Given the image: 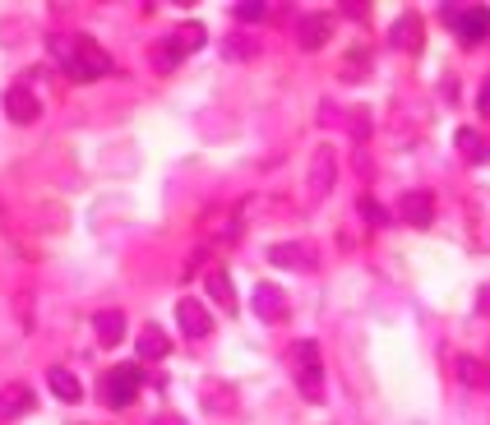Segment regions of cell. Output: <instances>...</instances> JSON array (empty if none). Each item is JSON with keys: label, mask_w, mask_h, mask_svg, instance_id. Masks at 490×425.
I'll return each instance as SVG.
<instances>
[{"label": "cell", "mask_w": 490, "mask_h": 425, "mask_svg": "<svg viewBox=\"0 0 490 425\" xmlns=\"http://www.w3.org/2000/svg\"><path fill=\"white\" fill-rule=\"evenodd\" d=\"M51 56H56L65 65V74L79 79V84L112 74V56H106L93 38H65V33H56V38H51Z\"/></svg>", "instance_id": "1"}, {"label": "cell", "mask_w": 490, "mask_h": 425, "mask_svg": "<svg viewBox=\"0 0 490 425\" xmlns=\"http://www.w3.org/2000/svg\"><path fill=\"white\" fill-rule=\"evenodd\" d=\"M477 314H490V282L477 291Z\"/></svg>", "instance_id": "27"}, {"label": "cell", "mask_w": 490, "mask_h": 425, "mask_svg": "<svg viewBox=\"0 0 490 425\" xmlns=\"http://www.w3.org/2000/svg\"><path fill=\"white\" fill-rule=\"evenodd\" d=\"M46 384H51V393H56L61 403H79V397H84V388H79V379L70 375L65 365H56V370H46Z\"/></svg>", "instance_id": "16"}, {"label": "cell", "mask_w": 490, "mask_h": 425, "mask_svg": "<svg viewBox=\"0 0 490 425\" xmlns=\"http://www.w3.org/2000/svg\"><path fill=\"white\" fill-rule=\"evenodd\" d=\"M153 425H190V421L176 416V412H162V416H153Z\"/></svg>", "instance_id": "29"}, {"label": "cell", "mask_w": 490, "mask_h": 425, "mask_svg": "<svg viewBox=\"0 0 490 425\" xmlns=\"http://www.w3.org/2000/svg\"><path fill=\"white\" fill-rule=\"evenodd\" d=\"M268 263H278V269H296V273H315L319 254H315L310 241H278V246H268Z\"/></svg>", "instance_id": "6"}, {"label": "cell", "mask_w": 490, "mask_h": 425, "mask_svg": "<svg viewBox=\"0 0 490 425\" xmlns=\"http://www.w3.org/2000/svg\"><path fill=\"white\" fill-rule=\"evenodd\" d=\"M208 296H213L217 305H227V314L236 310V287H232V278H227L223 269H213V273H208Z\"/></svg>", "instance_id": "19"}, {"label": "cell", "mask_w": 490, "mask_h": 425, "mask_svg": "<svg viewBox=\"0 0 490 425\" xmlns=\"http://www.w3.org/2000/svg\"><path fill=\"white\" fill-rule=\"evenodd\" d=\"M444 23L468 46H477V42L490 38V10L486 5H468V10H462V5H444Z\"/></svg>", "instance_id": "3"}, {"label": "cell", "mask_w": 490, "mask_h": 425, "mask_svg": "<svg viewBox=\"0 0 490 425\" xmlns=\"http://www.w3.org/2000/svg\"><path fill=\"white\" fill-rule=\"evenodd\" d=\"M139 384H144L139 365H116V370H106V375H102L97 393H102L106 407H130L134 397H139Z\"/></svg>", "instance_id": "2"}, {"label": "cell", "mask_w": 490, "mask_h": 425, "mask_svg": "<svg viewBox=\"0 0 490 425\" xmlns=\"http://www.w3.org/2000/svg\"><path fill=\"white\" fill-rule=\"evenodd\" d=\"M453 144H458V153L468 157V162H486V157H490V144L477 135V129H468V125H462L458 135H453Z\"/></svg>", "instance_id": "17"}, {"label": "cell", "mask_w": 490, "mask_h": 425, "mask_svg": "<svg viewBox=\"0 0 490 425\" xmlns=\"http://www.w3.org/2000/svg\"><path fill=\"white\" fill-rule=\"evenodd\" d=\"M23 412H33V393L23 388V384H10V388H0V421H14Z\"/></svg>", "instance_id": "14"}, {"label": "cell", "mask_w": 490, "mask_h": 425, "mask_svg": "<svg viewBox=\"0 0 490 425\" xmlns=\"http://www.w3.org/2000/svg\"><path fill=\"white\" fill-rule=\"evenodd\" d=\"M5 116H10L14 125H33V121L42 116V102H38V93H33L29 84H14V88H5Z\"/></svg>", "instance_id": "7"}, {"label": "cell", "mask_w": 490, "mask_h": 425, "mask_svg": "<svg viewBox=\"0 0 490 425\" xmlns=\"http://www.w3.org/2000/svg\"><path fill=\"white\" fill-rule=\"evenodd\" d=\"M172 352V342H167V333H162L157 324H148L144 333H139V356L144 361H162V356H167Z\"/></svg>", "instance_id": "18"}, {"label": "cell", "mask_w": 490, "mask_h": 425, "mask_svg": "<svg viewBox=\"0 0 490 425\" xmlns=\"http://www.w3.org/2000/svg\"><path fill=\"white\" fill-rule=\"evenodd\" d=\"M421 38H426V23L417 14H398L393 29H389V42L402 46V51H421Z\"/></svg>", "instance_id": "12"}, {"label": "cell", "mask_w": 490, "mask_h": 425, "mask_svg": "<svg viewBox=\"0 0 490 425\" xmlns=\"http://www.w3.org/2000/svg\"><path fill=\"white\" fill-rule=\"evenodd\" d=\"M334 176H338V153L329 144H319L315 157H310V176H306V190H310V204H319L324 195L334 190Z\"/></svg>", "instance_id": "5"}, {"label": "cell", "mask_w": 490, "mask_h": 425, "mask_svg": "<svg viewBox=\"0 0 490 425\" xmlns=\"http://www.w3.org/2000/svg\"><path fill=\"white\" fill-rule=\"evenodd\" d=\"M236 19H241V23H259V19H268V5H259V0H241Z\"/></svg>", "instance_id": "24"}, {"label": "cell", "mask_w": 490, "mask_h": 425, "mask_svg": "<svg viewBox=\"0 0 490 425\" xmlns=\"http://www.w3.org/2000/svg\"><path fill=\"white\" fill-rule=\"evenodd\" d=\"M329 38H334V19L329 14H301V23H296V42H301L306 51H319Z\"/></svg>", "instance_id": "9"}, {"label": "cell", "mask_w": 490, "mask_h": 425, "mask_svg": "<svg viewBox=\"0 0 490 425\" xmlns=\"http://www.w3.org/2000/svg\"><path fill=\"white\" fill-rule=\"evenodd\" d=\"M255 314L268 319V324H283V319H287V296H283V287L259 282V287H255Z\"/></svg>", "instance_id": "10"}, {"label": "cell", "mask_w": 490, "mask_h": 425, "mask_svg": "<svg viewBox=\"0 0 490 425\" xmlns=\"http://www.w3.org/2000/svg\"><path fill=\"white\" fill-rule=\"evenodd\" d=\"M181 56H185V51L176 46V38H162V42L153 46V65H157V70H176Z\"/></svg>", "instance_id": "21"}, {"label": "cell", "mask_w": 490, "mask_h": 425, "mask_svg": "<svg viewBox=\"0 0 490 425\" xmlns=\"http://www.w3.org/2000/svg\"><path fill=\"white\" fill-rule=\"evenodd\" d=\"M296 388H301L310 403L324 397V365H319V347L306 338L301 347H296Z\"/></svg>", "instance_id": "4"}, {"label": "cell", "mask_w": 490, "mask_h": 425, "mask_svg": "<svg viewBox=\"0 0 490 425\" xmlns=\"http://www.w3.org/2000/svg\"><path fill=\"white\" fill-rule=\"evenodd\" d=\"M398 218H402L407 227H430V222H435V199H430V190H407V195L398 199Z\"/></svg>", "instance_id": "8"}, {"label": "cell", "mask_w": 490, "mask_h": 425, "mask_svg": "<svg viewBox=\"0 0 490 425\" xmlns=\"http://www.w3.org/2000/svg\"><path fill=\"white\" fill-rule=\"evenodd\" d=\"M172 38H176L181 51H199V46H204V23H181Z\"/></svg>", "instance_id": "22"}, {"label": "cell", "mask_w": 490, "mask_h": 425, "mask_svg": "<svg viewBox=\"0 0 490 425\" xmlns=\"http://www.w3.org/2000/svg\"><path fill=\"white\" fill-rule=\"evenodd\" d=\"M93 333H97L102 347H116V342L125 338V314L121 310H97L93 314Z\"/></svg>", "instance_id": "13"}, {"label": "cell", "mask_w": 490, "mask_h": 425, "mask_svg": "<svg viewBox=\"0 0 490 425\" xmlns=\"http://www.w3.org/2000/svg\"><path fill=\"white\" fill-rule=\"evenodd\" d=\"M227 56H236V61H245V56H255V42L245 38V33H236V38H227Z\"/></svg>", "instance_id": "25"}, {"label": "cell", "mask_w": 490, "mask_h": 425, "mask_svg": "<svg viewBox=\"0 0 490 425\" xmlns=\"http://www.w3.org/2000/svg\"><path fill=\"white\" fill-rule=\"evenodd\" d=\"M176 324H181L190 338H208V333H213V319H208L204 301H181V305H176Z\"/></svg>", "instance_id": "11"}, {"label": "cell", "mask_w": 490, "mask_h": 425, "mask_svg": "<svg viewBox=\"0 0 490 425\" xmlns=\"http://www.w3.org/2000/svg\"><path fill=\"white\" fill-rule=\"evenodd\" d=\"M366 116H370V112H351V135H357V139L366 135V125H370Z\"/></svg>", "instance_id": "26"}, {"label": "cell", "mask_w": 490, "mask_h": 425, "mask_svg": "<svg viewBox=\"0 0 490 425\" xmlns=\"http://www.w3.org/2000/svg\"><path fill=\"white\" fill-rule=\"evenodd\" d=\"M453 370H458V379L468 384V388H490V361H481V356H458Z\"/></svg>", "instance_id": "15"}, {"label": "cell", "mask_w": 490, "mask_h": 425, "mask_svg": "<svg viewBox=\"0 0 490 425\" xmlns=\"http://www.w3.org/2000/svg\"><path fill=\"white\" fill-rule=\"evenodd\" d=\"M357 212H361V218H366L370 227H384V222H389V208H384V204H375L370 195H361V199H357Z\"/></svg>", "instance_id": "23"}, {"label": "cell", "mask_w": 490, "mask_h": 425, "mask_svg": "<svg viewBox=\"0 0 490 425\" xmlns=\"http://www.w3.org/2000/svg\"><path fill=\"white\" fill-rule=\"evenodd\" d=\"M204 407L223 416V412H232V407H236V393H232L227 384H204Z\"/></svg>", "instance_id": "20"}, {"label": "cell", "mask_w": 490, "mask_h": 425, "mask_svg": "<svg viewBox=\"0 0 490 425\" xmlns=\"http://www.w3.org/2000/svg\"><path fill=\"white\" fill-rule=\"evenodd\" d=\"M477 106H481V116H490V79H486L481 93H477Z\"/></svg>", "instance_id": "28"}]
</instances>
